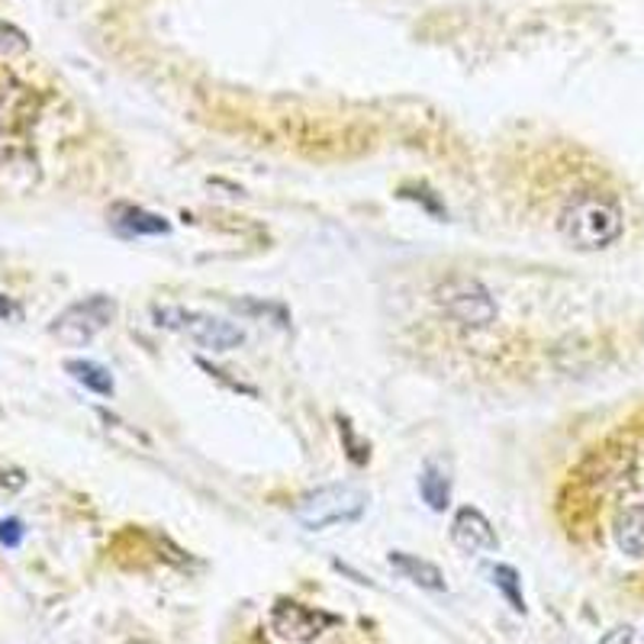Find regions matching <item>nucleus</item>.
<instances>
[{"mask_svg":"<svg viewBox=\"0 0 644 644\" xmlns=\"http://www.w3.org/2000/svg\"><path fill=\"white\" fill-rule=\"evenodd\" d=\"M622 229H626L622 206L599 190L573 193L557 213V232L577 252H603L613 242H619Z\"/></svg>","mask_w":644,"mask_h":644,"instance_id":"obj_1","label":"nucleus"},{"mask_svg":"<svg viewBox=\"0 0 644 644\" xmlns=\"http://www.w3.org/2000/svg\"><path fill=\"white\" fill-rule=\"evenodd\" d=\"M390 567L396 570V573H403L409 583H416V586H422V590H432V593H442L449 583H445V573L432 564V560H426V557H419V554H409V552H390Z\"/></svg>","mask_w":644,"mask_h":644,"instance_id":"obj_9","label":"nucleus"},{"mask_svg":"<svg viewBox=\"0 0 644 644\" xmlns=\"http://www.w3.org/2000/svg\"><path fill=\"white\" fill-rule=\"evenodd\" d=\"M23 316V310H20V303L13 300V296H7V293H0V323H16Z\"/></svg>","mask_w":644,"mask_h":644,"instance_id":"obj_15","label":"nucleus"},{"mask_svg":"<svg viewBox=\"0 0 644 644\" xmlns=\"http://www.w3.org/2000/svg\"><path fill=\"white\" fill-rule=\"evenodd\" d=\"M268 622H272V632L280 642L310 644L316 642L326 629L339 626V616L313 609V606L296 603V599H277L272 606V619Z\"/></svg>","mask_w":644,"mask_h":644,"instance_id":"obj_6","label":"nucleus"},{"mask_svg":"<svg viewBox=\"0 0 644 644\" xmlns=\"http://www.w3.org/2000/svg\"><path fill=\"white\" fill-rule=\"evenodd\" d=\"M152 319L159 329H168V332H178L187 336L193 345L213 352V355H223V352H232L245 342V332L219 316H210V313H200V310H185V306H155L152 310Z\"/></svg>","mask_w":644,"mask_h":644,"instance_id":"obj_3","label":"nucleus"},{"mask_svg":"<svg viewBox=\"0 0 644 644\" xmlns=\"http://www.w3.org/2000/svg\"><path fill=\"white\" fill-rule=\"evenodd\" d=\"M613 535H616L619 552L629 557H644V503H632L619 509L613 522Z\"/></svg>","mask_w":644,"mask_h":644,"instance_id":"obj_10","label":"nucleus"},{"mask_svg":"<svg viewBox=\"0 0 644 644\" xmlns=\"http://www.w3.org/2000/svg\"><path fill=\"white\" fill-rule=\"evenodd\" d=\"M452 542L464 554L496 552V545H500V539L493 532V522L473 506H460L455 513V519H452Z\"/></svg>","mask_w":644,"mask_h":644,"instance_id":"obj_7","label":"nucleus"},{"mask_svg":"<svg viewBox=\"0 0 644 644\" xmlns=\"http://www.w3.org/2000/svg\"><path fill=\"white\" fill-rule=\"evenodd\" d=\"M110 223H113V229H116L119 236H129V239H142V236H165V232L172 229L165 216L149 213V210H142V206H126V203L113 210Z\"/></svg>","mask_w":644,"mask_h":644,"instance_id":"obj_8","label":"nucleus"},{"mask_svg":"<svg viewBox=\"0 0 644 644\" xmlns=\"http://www.w3.org/2000/svg\"><path fill=\"white\" fill-rule=\"evenodd\" d=\"M435 303L467 329H487L496 319V303L477 277H449L435 287Z\"/></svg>","mask_w":644,"mask_h":644,"instance_id":"obj_5","label":"nucleus"},{"mask_svg":"<svg viewBox=\"0 0 644 644\" xmlns=\"http://www.w3.org/2000/svg\"><path fill=\"white\" fill-rule=\"evenodd\" d=\"M490 577H493V586L506 596V603H509L516 613H526V599H522V580H519V573H516L509 564H496V567L490 570Z\"/></svg>","mask_w":644,"mask_h":644,"instance_id":"obj_13","label":"nucleus"},{"mask_svg":"<svg viewBox=\"0 0 644 644\" xmlns=\"http://www.w3.org/2000/svg\"><path fill=\"white\" fill-rule=\"evenodd\" d=\"M419 496L432 513H445L452 506V477L439 460H429L419 473Z\"/></svg>","mask_w":644,"mask_h":644,"instance_id":"obj_11","label":"nucleus"},{"mask_svg":"<svg viewBox=\"0 0 644 644\" xmlns=\"http://www.w3.org/2000/svg\"><path fill=\"white\" fill-rule=\"evenodd\" d=\"M116 319V300L113 296H103V293H93V296H85L72 306H65L52 326H49V336L59 339L62 345H88L93 342L110 323Z\"/></svg>","mask_w":644,"mask_h":644,"instance_id":"obj_4","label":"nucleus"},{"mask_svg":"<svg viewBox=\"0 0 644 644\" xmlns=\"http://www.w3.org/2000/svg\"><path fill=\"white\" fill-rule=\"evenodd\" d=\"M23 535H26V529L20 519H0V545L3 548H20Z\"/></svg>","mask_w":644,"mask_h":644,"instance_id":"obj_14","label":"nucleus"},{"mask_svg":"<svg viewBox=\"0 0 644 644\" xmlns=\"http://www.w3.org/2000/svg\"><path fill=\"white\" fill-rule=\"evenodd\" d=\"M65 370H68L81 387H88L91 393H97V396H113V377H110V370L103 368V365L88 362V358H68V362H65Z\"/></svg>","mask_w":644,"mask_h":644,"instance_id":"obj_12","label":"nucleus"},{"mask_svg":"<svg viewBox=\"0 0 644 644\" xmlns=\"http://www.w3.org/2000/svg\"><path fill=\"white\" fill-rule=\"evenodd\" d=\"M368 493L355 483H329L319 490H310L296 500L293 516L306 532H326L336 526H352L365 516Z\"/></svg>","mask_w":644,"mask_h":644,"instance_id":"obj_2","label":"nucleus"},{"mask_svg":"<svg viewBox=\"0 0 644 644\" xmlns=\"http://www.w3.org/2000/svg\"><path fill=\"white\" fill-rule=\"evenodd\" d=\"M632 639H635V629L632 626H616L613 632H606L599 639V644H632Z\"/></svg>","mask_w":644,"mask_h":644,"instance_id":"obj_16","label":"nucleus"}]
</instances>
